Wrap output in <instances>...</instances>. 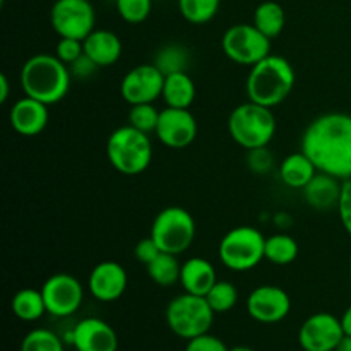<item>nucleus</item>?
Masks as SVG:
<instances>
[{
	"instance_id": "0eeeda50",
	"label": "nucleus",
	"mask_w": 351,
	"mask_h": 351,
	"mask_svg": "<svg viewBox=\"0 0 351 351\" xmlns=\"http://www.w3.org/2000/svg\"><path fill=\"white\" fill-rule=\"evenodd\" d=\"M215 311L206 297L192 293H182L170 300L165 311V319L175 336L182 339H192L206 335L215 322Z\"/></svg>"
},
{
	"instance_id": "6e6552de",
	"label": "nucleus",
	"mask_w": 351,
	"mask_h": 351,
	"mask_svg": "<svg viewBox=\"0 0 351 351\" xmlns=\"http://www.w3.org/2000/svg\"><path fill=\"white\" fill-rule=\"evenodd\" d=\"M195 232V219L187 209L168 206L154 216L149 237L158 243L161 252L180 256L191 249Z\"/></svg>"
},
{
	"instance_id": "b1692460",
	"label": "nucleus",
	"mask_w": 351,
	"mask_h": 351,
	"mask_svg": "<svg viewBox=\"0 0 351 351\" xmlns=\"http://www.w3.org/2000/svg\"><path fill=\"white\" fill-rule=\"evenodd\" d=\"M252 24L269 40H274L283 33L285 26H287V12L281 3L274 2V0H264L254 10Z\"/></svg>"
},
{
	"instance_id": "ddd939ff",
	"label": "nucleus",
	"mask_w": 351,
	"mask_h": 351,
	"mask_svg": "<svg viewBox=\"0 0 351 351\" xmlns=\"http://www.w3.org/2000/svg\"><path fill=\"white\" fill-rule=\"evenodd\" d=\"M199 132L197 120L191 108H170L165 106L160 113L154 136L165 147L185 149L195 141Z\"/></svg>"
},
{
	"instance_id": "423d86ee",
	"label": "nucleus",
	"mask_w": 351,
	"mask_h": 351,
	"mask_svg": "<svg viewBox=\"0 0 351 351\" xmlns=\"http://www.w3.org/2000/svg\"><path fill=\"white\" fill-rule=\"evenodd\" d=\"M266 237L256 226H237L219 240L218 257L223 266L235 273H245L259 266L264 259Z\"/></svg>"
},
{
	"instance_id": "aec40b11",
	"label": "nucleus",
	"mask_w": 351,
	"mask_h": 351,
	"mask_svg": "<svg viewBox=\"0 0 351 351\" xmlns=\"http://www.w3.org/2000/svg\"><path fill=\"white\" fill-rule=\"evenodd\" d=\"M216 281H218V273L211 261L195 256L182 263L180 285L185 293L206 297Z\"/></svg>"
},
{
	"instance_id": "e433bc0d",
	"label": "nucleus",
	"mask_w": 351,
	"mask_h": 351,
	"mask_svg": "<svg viewBox=\"0 0 351 351\" xmlns=\"http://www.w3.org/2000/svg\"><path fill=\"white\" fill-rule=\"evenodd\" d=\"M336 209H338L343 228L351 237V178L350 180H343L341 197H339L338 208Z\"/></svg>"
},
{
	"instance_id": "2f4dec72",
	"label": "nucleus",
	"mask_w": 351,
	"mask_h": 351,
	"mask_svg": "<svg viewBox=\"0 0 351 351\" xmlns=\"http://www.w3.org/2000/svg\"><path fill=\"white\" fill-rule=\"evenodd\" d=\"M161 110L154 106V103H143V105H132L129 110V125L136 127L137 130L146 134H154L160 120Z\"/></svg>"
},
{
	"instance_id": "c756f323",
	"label": "nucleus",
	"mask_w": 351,
	"mask_h": 351,
	"mask_svg": "<svg viewBox=\"0 0 351 351\" xmlns=\"http://www.w3.org/2000/svg\"><path fill=\"white\" fill-rule=\"evenodd\" d=\"M206 300L211 305L215 314H226L239 302V290H237V287L232 281L218 280L215 287L209 290V293L206 295Z\"/></svg>"
},
{
	"instance_id": "a878e982",
	"label": "nucleus",
	"mask_w": 351,
	"mask_h": 351,
	"mask_svg": "<svg viewBox=\"0 0 351 351\" xmlns=\"http://www.w3.org/2000/svg\"><path fill=\"white\" fill-rule=\"evenodd\" d=\"M153 64L165 75L177 74V72H189L192 65V53L185 45L167 43L156 51Z\"/></svg>"
},
{
	"instance_id": "58836bf2",
	"label": "nucleus",
	"mask_w": 351,
	"mask_h": 351,
	"mask_svg": "<svg viewBox=\"0 0 351 351\" xmlns=\"http://www.w3.org/2000/svg\"><path fill=\"white\" fill-rule=\"evenodd\" d=\"M69 69H71L72 79H79V81H88V79H91L99 71L98 65L86 53L81 58H77L74 64L69 65Z\"/></svg>"
},
{
	"instance_id": "f3484780",
	"label": "nucleus",
	"mask_w": 351,
	"mask_h": 351,
	"mask_svg": "<svg viewBox=\"0 0 351 351\" xmlns=\"http://www.w3.org/2000/svg\"><path fill=\"white\" fill-rule=\"evenodd\" d=\"M129 287V274L125 267L115 261H101L88 276V290L95 300L110 304L123 297Z\"/></svg>"
},
{
	"instance_id": "393cba45",
	"label": "nucleus",
	"mask_w": 351,
	"mask_h": 351,
	"mask_svg": "<svg viewBox=\"0 0 351 351\" xmlns=\"http://www.w3.org/2000/svg\"><path fill=\"white\" fill-rule=\"evenodd\" d=\"M10 308H12V314L23 322H36L45 314H48L41 290H36V288H23L14 293Z\"/></svg>"
},
{
	"instance_id": "dca6fc26",
	"label": "nucleus",
	"mask_w": 351,
	"mask_h": 351,
	"mask_svg": "<svg viewBox=\"0 0 351 351\" xmlns=\"http://www.w3.org/2000/svg\"><path fill=\"white\" fill-rule=\"evenodd\" d=\"M75 351H117L119 336L106 321L98 317H86L79 321L65 335Z\"/></svg>"
},
{
	"instance_id": "39448f33",
	"label": "nucleus",
	"mask_w": 351,
	"mask_h": 351,
	"mask_svg": "<svg viewBox=\"0 0 351 351\" xmlns=\"http://www.w3.org/2000/svg\"><path fill=\"white\" fill-rule=\"evenodd\" d=\"M226 127L233 143L245 151H250L269 146L276 136L278 123L273 108L245 101L232 110Z\"/></svg>"
},
{
	"instance_id": "4c0bfd02",
	"label": "nucleus",
	"mask_w": 351,
	"mask_h": 351,
	"mask_svg": "<svg viewBox=\"0 0 351 351\" xmlns=\"http://www.w3.org/2000/svg\"><path fill=\"white\" fill-rule=\"evenodd\" d=\"M160 254H161V249L158 247V243L154 242L151 237H146V239L139 240L136 249H134V256H136V259L139 261L141 264H144V266L153 263Z\"/></svg>"
},
{
	"instance_id": "a211bd4d",
	"label": "nucleus",
	"mask_w": 351,
	"mask_h": 351,
	"mask_svg": "<svg viewBox=\"0 0 351 351\" xmlns=\"http://www.w3.org/2000/svg\"><path fill=\"white\" fill-rule=\"evenodd\" d=\"M50 110L47 103L24 95L9 110V122L14 132L23 137H36L47 129Z\"/></svg>"
},
{
	"instance_id": "2eb2a0df",
	"label": "nucleus",
	"mask_w": 351,
	"mask_h": 351,
	"mask_svg": "<svg viewBox=\"0 0 351 351\" xmlns=\"http://www.w3.org/2000/svg\"><path fill=\"white\" fill-rule=\"evenodd\" d=\"M291 298L287 290L276 285H261L247 297V312L261 324H276L288 317Z\"/></svg>"
},
{
	"instance_id": "9d476101",
	"label": "nucleus",
	"mask_w": 351,
	"mask_h": 351,
	"mask_svg": "<svg viewBox=\"0 0 351 351\" xmlns=\"http://www.w3.org/2000/svg\"><path fill=\"white\" fill-rule=\"evenodd\" d=\"M51 29L58 38L84 41L96 29V10L91 0H55L50 9Z\"/></svg>"
},
{
	"instance_id": "412c9836",
	"label": "nucleus",
	"mask_w": 351,
	"mask_h": 351,
	"mask_svg": "<svg viewBox=\"0 0 351 351\" xmlns=\"http://www.w3.org/2000/svg\"><path fill=\"white\" fill-rule=\"evenodd\" d=\"M343 180L332 177V175L317 171L311 182L304 187L305 202L312 209L317 211H328V209L338 208L339 197H341Z\"/></svg>"
},
{
	"instance_id": "f8f14e48",
	"label": "nucleus",
	"mask_w": 351,
	"mask_h": 351,
	"mask_svg": "<svg viewBox=\"0 0 351 351\" xmlns=\"http://www.w3.org/2000/svg\"><path fill=\"white\" fill-rule=\"evenodd\" d=\"M165 74L154 64H141L130 69L120 82V96L132 105L154 103L163 95Z\"/></svg>"
},
{
	"instance_id": "cd10ccee",
	"label": "nucleus",
	"mask_w": 351,
	"mask_h": 351,
	"mask_svg": "<svg viewBox=\"0 0 351 351\" xmlns=\"http://www.w3.org/2000/svg\"><path fill=\"white\" fill-rule=\"evenodd\" d=\"M146 273L151 278V281H154L158 287L171 288L180 283L182 263L178 261V256L161 252L153 263L147 264Z\"/></svg>"
},
{
	"instance_id": "a19ab883",
	"label": "nucleus",
	"mask_w": 351,
	"mask_h": 351,
	"mask_svg": "<svg viewBox=\"0 0 351 351\" xmlns=\"http://www.w3.org/2000/svg\"><path fill=\"white\" fill-rule=\"evenodd\" d=\"M341 326H343V331H345V335L351 336V305L346 308L345 312H343Z\"/></svg>"
},
{
	"instance_id": "c03bdc74",
	"label": "nucleus",
	"mask_w": 351,
	"mask_h": 351,
	"mask_svg": "<svg viewBox=\"0 0 351 351\" xmlns=\"http://www.w3.org/2000/svg\"><path fill=\"white\" fill-rule=\"evenodd\" d=\"M350 276H351V263H350Z\"/></svg>"
},
{
	"instance_id": "c85d7f7f",
	"label": "nucleus",
	"mask_w": 351,
	"mask_h": 351,
	"mask_svg": "<svg viewBox=\"0 0 351 351\" xmlns=\"http://www.w3.org/2000/svg\"><path fill=\"white\" fill-rule=\"evenodd\" d=\"M177 5L178 12L187 23L201 26L215 19L221 0H177Z\"/></svg>"
},
{
	"instance_id": "79ce46f5",
	"label": "nucleus",
	"mask_w": 351,
	"mask_h": 351,
	"mask_svg": "<svg viewBox=\"0 0 351 351\" xmlns=\"http://www.w3.org/2000/svg\"><path fill=\"white\" fill-rule=\"evenodd\" d=\"M336 351H351V336H348V335L343 336Z\"/></svg>"
},
{
	"instance_id": "7c9ffc66",
	"label": "nucleus",
	"mask_w": 351,
	"mask_h": 351,
	"mask_svg": "<svg viewBox=\"0 0 351 351\" xmlns=\"http://www.w3.org/2000/svg\"><path fill=\"white\" fill-rule=\"evenodd\" d=\"M64 339L55 331L36 328L27 332L21 341V351H65Z\"/></svg>"
},
{
	"instance_id": "f257e3e1",
	"label": "nucleus",
	"mask_w": 351,
	"mask_h": 351,
	"mask_svg": "<svg viewBox=\"0 0 351 351\" xmlns=\"http://www.w3.org/2000/svg\"><path fill=\"white\" fill-rule=\"evenodd\" d=\"M300 149L317 171L339 180L351 178V115L329 112L319 115L302 134Z\"/></svg>"
},
{
	"instance_id": "20e7f679",
	"label": "nucleus",
	"mask_w": 351,
	"mask_h": 351,
	"mask_svg": "<svg viewBox=\"0 0 351 351\" xmlns=\"http://www.w3.org/2000/svg\"><path fill=\"white\" fill-rule=\"evenodd\" d=\"M106 158L113 170L134 177L149 168L153 161V143L149 134L132 125H122L110 134L106 141Z\"/></svg>"
},
{
	"instance_id": "1a4fd4ad",
	"label": "nucleus",
	"mask_w": 351,
	"mask_h": 351,
	"mask_svg": "<svg viewBox=\"0 0 351 351\" xmlns=\"http://www.w3.org/2000/svg\"><path fill=\"white\" fill-rule=\"evenodd\" d=\"M271 41L264 33H261L254 24L239 23L230 26L223 33L221 48L223 53L233 64L252 67L257 62L271 55Z\"/></svg>"
},
{
	"instance_id": "ea45409f",
	"label": "nucleus",
	"mask_w": 351,
	"mask_h": 351,
	"mask_svg": "<svg viewBox=\"0 0 351 351\" xmlns=\"http://www.w3.org/2000/svg\"><path fill=\"white\" fill-rule=\"evenodd\" d=\"M10 95L9 77L5 74H0V103H7Z\"/></svg>"
},
{
	"instance_id": "bb28decb",
	"label": "nucleus",
	"mask_w": 351,
	"mask_h": 351,
	"mask_svg": "<svg viewBox=\"0 0 351 351\" xmlns=\"http://www.w3.org/2000/svg\"><path fill=\"white\" fill-rule=\"evenodd\" d=\"M300 252L297 240L288 233H274L267 237L264 247V259L274 266H288L295 263Z\"/></svg>"
},
{
	"instance_id": "9b49d317",
	"label": "nucleus",
	"mask_w": 351,
	"mask_h": 351,
	"mask_svg": "<svg viewBox=\"0 0 351 351\" xmlns=\"http://www.w3.org/2000/svg\"><path fill=\"white\" fill-rule=\"evenodd\" d=\"M47 312L51 317L65 319L74 315L84 302V287L69 273H55L41 285Z\"/></svg>"
},
{
	"instance_id": "5701e85b",
	"label": "nucleus",
	"mask_w": 351,
	"mask_h": 351,
	"mask_svg": "<svg viewBox=\"0 0 351 351\" xmlns=\"http://www.w3.org/2000/svg\"><path fill=\"white\" fill-rule=\"evenodd\" d=\"M195 95H197L195 82L189 72H177V74L165 75L163 95H161L165 106L191 108L195 101Z\"/></svg>"
},
{
	"instance_id": "c9c22d12",
	"label": "nucleus",
	"mask_w": 351,
	"mask_h": 351,
	"mask_svg": "<svg viewBox=\"0 0 351 351\" xmlns=\"http://www.w3.org/2000/svg\"><path fill=\"white\" fill-rule=\"evenodd\" d=\"M230 348L216 336L206 335L197 336V338H192L187 341V346H185V351H228Z\"/></svg>"
},
{
	"instance_id": "473e14b6",
	"label": "nucleus",
	"mask_w": 351,
	"mask_h": 351,
	"mask_svg": "<svg viewBox=\"0 0 351 351\" xmlns=\"http://www.w3.org/2000/svg\"><path fill=\"white\" fill-rule=\"evenodd\" d=\"M120 19L129 24H141L151 16L153 0H113Z\"/></svg>"
},
{
	"instance_id": "7ed1b4c3",
	"label": "nucleus",
	"mask_w": 351,
	"mask_h": 351,
	"mask_svg": "<svg viewBox=\"0 0 351 351\" xmlns=\"http://www.w3.org/2000/svg\"><path fill=\"white\" fill-rule=\"evenodd\" d=\"M295 79L297 75L290 60L271 53L250 67L245 81L247 98L257 105L276 108L291 95Z\"/></svg>"
},
{
	"instance_id": "f704fd0d",
	"label": "nucleus",
	"mask_w": 351,
	"mask_h": 351,
	"mask_svg": "<svg viewBox=\"0 0 351 351\" xmlns=\"http://www.w3.org/2000/svg\"><path fill=\"white\" fill-rule=\"evenodd\" d=\"M53 53L65 65H72L84 55V43L81 40H74V38H58Z\"/></svg>"
},
{
	"instance_id": "6ab92c4d",
	"label": "nucleus",
	"mask_w": 351,
	"mask_h": 351,
	"mask_svg": "<svg viewBox=\"0 0 351 351\" xmlns=\"http://www.w3.org/2000/svg\"><path fill=\"white\" fill-rule=\"evenodd\" d=\"M82 43H84V53L99 69L112 67L122 57V40L119 38V34L110 29H98L96 27Z\"/></svg>"
},
{
	"instance_id": "37998d69",
	"label": "nucleus",
	"mask_w": 351,
	"mask_h": 351,
	"mask_svg": "<svg viewBox=\"0 0 351 351\" xmlns=\"http://www.w3.org/2000/svg\"><path fill=\"white\" fill-rule=\"evenodd\" d=\"M228 351H254V350L249 348V346H233V348H230Z\"/></svg>"
},
{
	"instance_id": "4be33fe9",
	"label": "nucleus",
	"mask_w": 351,
	"mask_h": 351,
	"mask_svg": "<svg viewBox=\"0 0 351 351\" xmlns=\"http://www.w3.org/2000/svg\"><path fill=\"white\" fill-rule=\"evenodd\" d=\"M315 173H317V168L302 149L288 154L278 167L281 182L293 191H304L305 185L314 178Z\"/></svg>"
},
{
	"instance_id": "4468645a",
	"label": "nucleus",
	"mask_w": 351,
	"mask_h": 351,
	"mask_svg": "<svg viewBox=\"0 0 351 351\" xmlns=\"http://www.w3.org/2000/svg\"><path fill=\"white\" fill-rule=\"evenodd\" d=\"M343 336L341 319L329 312H317L300 326L298 343L304 351H336Z\"/></svg>"
},
{
	"instance_id": "72a5a7b5",
	"label": "nucleus",
	"mask_w": 351,
	"mask_h": 351,
	"mask_svg": "<svg viewBox=\"0 0 351 351\" xmlns=\"http://www.w3.org/2000/svg\"><path fill=\"white\" fill-rule=\"evenodd\" d=\"M247 167L256 175H269L274 170V154L269 146L247 151Z\"/></svg>"
},
{
	"instance_id": "f03ea898",
	"label": "nucleus",
	"mask_w": 351,
	"mask_h": 351,
	"mask_svg": "<svg viewBox=\"0 0 351 351\" xmlns=\"http://www.w3.org/2000/svg\"><path fill=\"white\" fill-rule=\"evenodd\" d=\"M19 84L24 95L51 106L69 95L72 74L69 65L58 60L55 53H36L21 67Z\"/></svg>"
}]
</instances>
